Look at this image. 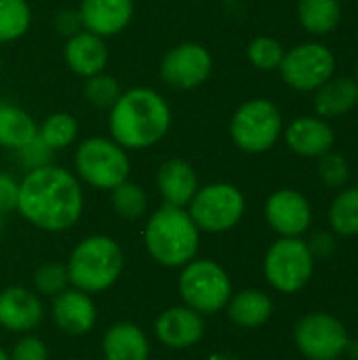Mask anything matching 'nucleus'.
Masks as SVG:
<instances>
[{
  "instance_id": "nucleus-1",
  "label": "nucleus",
  "mask_w": 358,
  "mask_h": 360,
  "mask_svg": "<svg viewBox=\"0 0 358 360\" xmlns=\"http://www.w3.org/2000/svg\"><path fill=\"white\" fill-rule=\"evenodd\" d=\"M17 211L30 226L42 232H65L82 217V184L74 173L57 165L25 171L19 181Z\"/></svg>"
},
{
  "instance_id": "nucleus-2",
  "label": "nucleus",
  "mask_w": 358,
  "mask_h": 360,
  "mask_svg": "<svg viewBox=\"0 0 358 360\" xmlns=\"http://www.w3.org/2000/svg\"><path fill=\"white\" fill-rule=\"evenodd\" d=\"M110 137L129 150H148L162 141L171 131V105L150 86H133L120 93L108 110Z\"/></svg>"
},
{
  "instance_id": "nucleus-3",
  "label": "nucleus",
  "mask_w": 358,
  "mask_h": 360,
  "mask_svg": "<svg viewBox=\"0 0 358 360\" xmlns=\"http://www.w3.org/2000/svg\"><path fill=\"white\" fill-rule=\"evenodd\" d=\"M143 245L148 255L162 268H184L198 253L200 230L188 209L162 205L146 221Z\"/></svg>"
},
{
  "instance_id": "nucleus-4",
  "label": "nucleus",
  "mask_w": 358,
  "mask_h": 360,
  "mask_svg": "<svg viewBox=\"0 0 358 360\" xmlns=\"http://www.w3.org/2000/svg\"><path fill=\"white\" fill-rule=\"evenodd\" d=\"M70 285L84 293H103L116 285L124 270V251L118 240L106 234L82 238L68 257Z\"/></svg>"
},
{
  "instance_id": "nucleus-5",
  "label": "nucleus",
  "mask_w": 358,
  "mask_h": 360,
  "mask_svg": "<svg viewBox=\"0 0 358 360\" xmlns=\"http://www.w3.org/2000/svg\"><path fill=\"white\" fill-rule=\"evenodd\" d=\"M74 171L80 184L93 190L112 192L129 179L131 158L112 137L93 135L78 143L74 152Z\"/></svg>"
},
{
  "instance_id": "nucleus-6",
  "label": "nucleus",
  "mask_w": 358,
  "mask_h": 360,
  "mask_svg": "<svg viewBox=\"0 0 358 360\" xmlns=\"http://www.w3.org/2000/svg\"><path fill=\"white\" fill-rule=\"evenodd\" d=\"M179 270L181 272L177 281V291L184 306L203 316L226 310L234 289L230 274L215 259L194 257Z\"/></svg>"
},
{
  "instance_id": "nucleus-7",
  "label": "nucleus",
  "mask_w": 358,
  "mask_h": 360,
  "mask_svg": "<svg viewBox=\"0 0 358 360\" xmlns=\"http://www.w3.org/2000/svg\"><path fill=\"white\" fill-rule=\"evenodd\" d=\"M230 139L245 154H264L283 135L281 110L264 97L241 103L230 118Z\"/></svg>"
},
{
  "instance_id": "nucleus-8",
  "label": "nucleus",
  "mask_w": 358,
  "mask_h": 360,
  "mask_svg": "<svg viewBox=\"0 0 358 360\" xmlns=\"http://www.w3.org/2000/svg\"><path fill=\"white\" fill-rule=\"evenodd\" d=\"M314 255L302 236H281L264 255L268 285L285 295L302 291L314 274Z\"/></svg>"
},
{
  "instance_id": "nucleus-9",
  "label": "nucleus",
  "mask_w": 358,
  "mask_h": 360,
  "mask_svg": "<svg viewBox=\"0 0 358 360\" xmlns=\"http://www.w3.org/2000/svg\"><path fill=\"white\" fill-rule=\"evenodd\" d=\"M186 209L200 232L224 234L241 224L247 200L234 184L213 181L198 188Z\"/></svg>"
},
{
  "instance_id": "nucleus-10",
  "label": "nucleus",
  "mask_w": 358,
  "mask_h": 360,
  "mask_svg": "<svg viewBox=\"0 0 358 360\" xmlns=\"http://www.w3.org/2000/svg\"><path fill=\"white\" fill-rule=\"evenodd\" d=\"M293 342L308 360H340L350 348L346 325L327 312L302 316L293 327Z\"/></svg>"
},
{
  "instance_id": "nucleus-11",
  "label": "nucleus",
  "mask_w": 358,
  "mask_h": 360,
  "mask_svg": "<svg viewBox=\"0 0 358 360\" xmlns=\"http://www.w3.org/2000/svg\"><path fill=\"white\" fill-rule=\"evenodd\" d=\"M283 80L295 91H317L335 72V55L321 42H302L285 51L281 63Z\"/></svg>"
},
{
  "instance_id": "nucleus-12",
  "label": "nucleus",
  "mask_w": 358,
  "mask_h": 360,
  "mask_svg": "<svg viewBox=\"0 0 358 360\" xmlns=\"http://www.w3.org/2000/svg\"><path fill=\"white\" fill-rule=\"evenodd\" d=\"M160 78L177 91H194L203 86L213 72V57L200 42H179L160 59Z\"/></svg>"
},
{
  "instance_id": "nucleus-13",
  "label": "nucleus",
  "mask_w": 358,
  "mask_h": 360,
  "mask_svg": "<svg viewBox=\"0 0 358 360\" xmlns=\"http://www.w3.org/2000/svg\"><path fill=\"white\" fill-rule=\"evenodd\" d=\"M264 215L279 236H302L312 226V207L308 198L291 188L272 192L266 200Z\"/></svg>"
},
{
  "instance_id": "nucleus-14",
  "label": "nucleus",
  "mask_w": 358,
  "mask_h": 360,
  "mask_svg": "<svg viewBox=\"0 0 358 360\" xmlns=\"http://www.w3.org/2000/svg\"><path fill=\"white\" fill-rule=\"evenodd\" d=\"M44 319L40 295L27 287H6L0 291V327L8 333H32Z\"/></svg>"
},
{
  "instance_id": "nucleus-15",
  "label": "nucleus",
  "mask_w": 358,
  "mask_h": 360,
  "mask_svg": "<svg viewBox=\"0 0 358 360\" xmlns=\"http://www.w3.org/2000/svg\"><path fill=\"white\" fill-rule=\"evenodd\" d=\"M158 342L171 350H188L205 338V316L188 306H171L154 323Z\"/></svg>"
},
{
  "instance_id": "nucleus-16",
  "label": "nucleus",
  "mask_w": 358,
  "mask_h": 360,
  "mask_svg": "<svg viewBox=\"0 0 358 360\" xmlns=\"http://www.w3.org/2000/svg\"><path fill=\"white\" fill-rule=\"evenodd\" d=\"M53 321L65 335L80 338L93 331L97 323V306L93 297L76 287H68L53 297Z\"/></svg>"
},
{
  "instance_id": "nucleus-17",
  "label": "nucleus",
  "mask_w": 358,
  "mask_h": 360,
  "mask_svg": "<svg viewBox=\"0 0 358 360\" xmlns=\"http://www.w3.org/2000/svg\"><path fill=\"white\" fill-rule=\"evenodd\" d=\"M78 13L82 19V27L106 40L129 27L135 15V2L133 0H80Z\"/></svg>"
},
{
  "instance_id": "nucleus-18",
  "label": "nucleus",
  "mask_w": 358,
  "mask_h": 360,
  "mask_svg": "<svg viewBox=\"0 0 358 360\" xmlns=\"http://www.w3.org/2000/svg\"><path fill=\"white\" fill-rule=\"evenodd\" d=\"M289 150L304 158H319L333 148L335 135L321 116H300L283 131Z\"/></svg>"
},
{
  "instance_id": "nucleus-19",
  "label": "nucleus",
  "mask_w": 358,
  "mask_h": 360,
  "mask_svg": "<svg viewBox=\"0 0 358 360\" xmlns=\"http://www.w3.org/2000/svg\"><path fill=\"white\" fill-rule=\"evenodd\" d=\"M108 59H110L108 44L101 36L82 30V32L65 38L63 61L72 74H76L80 78H89L99 72H106Z\"/></svg>"
},
{
  "instance_id": "nucleus-20",
  "label": "nucleus",
  "mask_w": 358,
  "mask_h": 360,
  "mask_svg": "<svg viewBox=\"0 0 358 360\" xmlns=\"http://www.w3.org/2000/svg\"><path fill=\"white\" fill-rule=\"evenodd\" d=\"M156 188L165 205L186 209L200 186H198V175L188 160L169 158L156 171Z\"/></svg>"
},
{
  "instance_id": "nucleus-21",
  "label": "nucleus",
  "mask_w": 358,
  "mask_h": 360,
  "mask_svg": "<svg viewBox=\"0 0 358 360\" xmlns=\"http://www.w3.org/2000/svg\"><path fill=\"white\" fill-rule=\"evenodd\" d=\"M101 354L103 360H150V340L139 325L120 321L103 333Z\"/></svg>"
},
{
  "instance_id": "nucleus-22",
  "label": "nucleus",
  "mask_w": 358,
  "mask_h": 360,
  "mask_svg": "<svg viewBox=\"0 0 358 360\" xmlns=\"http://www.w3.org/2000/svg\"><path fill=\"white\" fill-rule=\"evenodd\" d=\"M228 319L241 329H257L266 325L274 312L270 295L262 289H243L232 293L226 306Z\"/></svg>"
},
{
  "instance_id": "nucleus-23",
  "label": "nucleus",
  "mask_w": 358,
  "mask_h": 360,
  "mask_svg": "<svg viewBox=\"0 0 358 360\" xmlns=\"http://www.w3.org/2000/svg\"><path fill=\"white\" fill-rule=\"evenodd\" d=\"M358 103V82L354 78H331L317 89L314 110L321 118L348 114Z\"/></svg>"
},
{
  "instance_id": "nucleus-24",
  "label": "nucleus",
  "mask_w": 358,
  "mask_h": 360,
  "mask_svg": "<svg viewBox=\"0 0 358 360\" xmlns=\"http://www.w3.org/2000/svg\"><path fill=\"white\" fill-rule=\"evenodd\" d=\"M38 133L36 120L19 105L0 99V146L6 150H19Z\"/></svg>"
},
{
  "instance_id": "nucleus-25",
  "label": "nucleus",
  "mask_w": 358,
  "mask_h": 360,
  "mask_svg": "<svg viewBox=\"0 0 358 360\" xmlns=\"http://www.w3.org/2000/svg\"><path fill=\"white\" fill-rule=\"evenodd\" d=\"M340 0H298V19L302 27L314 36L333 32L340 23Z\"/></svg>"
},
{
  "instance_id": "nucleus-26",
  "label": "nucleus",
  "mask_w": 358,
  "mask_h": 360,
  "mask_svg": "<svg viewBox=\"0 0 358 360\" xmlns=\"http://www.w3.org/2000/svg\"><path fill=\"white\" fill-rule=\"evenodd\" d=\"M80 133V124L74 114L70 112H53L49 114L42 124L38 127V137L51 148V150H63L70 148Z\"/></svg>"
},
{
  "instance_id": "nucleus-27",
  "label": "nucleus",
  "mask_w": 358,
  "mask_h": 360,
  "mask_svg": "<svg viewBox=\"0 0 358 360\" xmlns=\"http://www.w3.org/2000/svg\"><path fill=\"white\" fill-rule=\"evenodd\" d=\"M329 226L340 236H358V188H344L333 198Z\"/></svg>"
},
{
  "instance_id": "nucleus-28",
  "label": "nucleus",
  "mask_w": 358,
  "mask_h": 360,
  "mask_svg": "<svg viewBox=\"0 0 358 360\" xmlns=\"http://www.w3.org/2000/svg\"><path fill=\"white\" fill-rule=\"evenodd\" d=\"M30 25L32 8L27 0H0V44L23 38Z\"/></svg>"
},
{
  "instance_id": "nucleus-29",
  "label": "nucleus",
  "mask_w": 358,
  "mask_h": 360,
  "mask_svg": "<svg viewBox=\"0 0 358 360\" xmlns=\"http://www.w3.org/2000/svg\"><path fill=\"white\" fill-rule=\"evenodd\" d=\"M110 202H112V209L118 217L122 219H139L146 215L148 211V194L146 190L135 184V181H122L120 186H116L112 192H110Z\"/></svg>"
},
{
  "instance_id": "nucleus-30",
  "label": "nucleus",
  "mask_w": 358,
  "mask_h": 360,
  "mask_svg": "<svg viewBox=\"0 0 358 360\" xmlns=\"http://www.w3.org/2000/svg\"><path fill=\"white\" fill-rule=\"evenodd\" d=\"M122 89H120V82L112 76V74H106V72H99L95 76H89L84 78V86H82V95L84 99L97 108V110H110L118 97H120Z\"/></svg>"
},
{
  "instance_id": "nucleus-31",
  "label": "nucleus",
  "mask_w": 358,
  "mask_h": 360,
  "mask_svg": "<svg viewBox=\"0 0 358 360\" xmlns=\"http://www.w3.org/2000/svg\"><path fill=\"white\" fill-rule=\"evenodd\" d=\"M285 57V46L272 36H257L247 46L249 63L260 72H274L281 68Z\"/></svg>"
},
{
  "instance_id": "nucleus-32",
  "label": "nucleus",
  "mask_w": 358,
  "mask_h": 360,
  "mask_svg": "<svg viewBox=\"0 0 358 360\" xmlns=\"http://www.w3.org/2000/svg\"><path fill=\"white\" fill-rule=\"evenodd\" d=\"M32 283H34V289H36L38 295L57 297L59 293H63L70 287L68 268H65V264L46 262V264H42V266L36 268Z\"/></svg>"
},
{
  "instance_id": "nucleus-33",
  "label": "nucleus",
  "mask_w": 358,
  "mask_h": 360,
  "mask_svg": "<svg viewBox=\"0 0 358 360\" xmlns=\"http://www.w3.org/2000/svg\"><path fill=\"white\" fill-rule=\"evenodd\" d=\"M317 173L327 188H344L350 177V165L342 154L329 150L323 156H319Z\"/></svg>"
},
{
  "instance_id": "nucleus-34",
  "label": "nucleus",
  "mask_w": 358,
  "mask_h": 360,
  "mask_svg": "<svg viewBox=\"0 0 358 360\" xmlns=\"http://www.w3.org/2000/svg\"><path fill=\"white\" fill-rule=\"evenodd\" d=\"M53 156H55V150H51L38 135L17 150V158L25 171H34V169L46 167V165H53Z\"/></svg>"
},
{
  "instance_id": "nucleus-35",
  "label": "nucleus",
  "mask_w": 358,
  "mask_h": 360,
  "mask_svg": "<svg viewBox=\"0 0 358 360\" xmlns=\"http://www.w3.org/2000/svg\"><path fill=\"white\" fill-rule=\"evenodd\" d=\"M11 360H51L49 354V346L34 333H25L19 335V340L15 342L11 354Z\"/></svg>"
},
{
  "instance_id": "nucleus-36",
  "label": "nucleus",
  "mask_w": 358,
  "mask_h": 360,
  "mask_svg": "<svg viewBox=\"0 0 358 360\" xmlns=\"http://www.w3.org/2000/svg\"><path fill=\"white\" fill-rule=\"evenodd\" d=\"M53 27L63 38H70V36H74V34L84 30L78 8H63V11H59L55 15V19H53Z\"/></svg>"
},
{
  "instance_id": "nucleus-37",
  "label": "nucleus",
  "mask_w": 358,
  "mask_h": 360,
  "mask_svg": "<svg viewBox=\"0 0 358 360\" xmlns=\"http://www.w3.org/2000/svg\"><path fill=\"white\" fill-rule=\"evenodd\" d=\"M17 198H19V181L8 173H0V215L17 211Z\"/></svg>"
},
{
  "instance_id": "nucleus-38",
  "label": "nucleus",
  "mask_w": 358,
  "mask_h": 360,
  "mask_svg": "<svg viewBox=\"0 0 358 360\" xmlns=\"http://www.w3.org/2000/svg\"><path fill=\"white\" fill-rule=\"evenodd\" d=\"M308 247H310V251H312V255H314V259H317V257H325V255L333 253V249H335V240H333V236H331V234H327V232H319V234L308 243Z\"/></svg>"
},
{
  "instance_id": "nucleus-39",
  "label": "nucleus",
  "mask_w": 358,
  "mask_h": 360,
  "mask_svg": "<svg viewBox=\"0 0 358 360\" xmlns=\"http://www.w3.org/2000/svg\"><path fill=\"white\" fill-rule=\"evenodd\" d=\"M0 360H11L8 359V352H4L2 348H0Z\"/></svg>"
},
{
  "instance_id": "nucleus-40",
  "label": "nucleus",
  "mask_w": 358,
  "mask_h": 360,
  "mask_svg": "<svg viewBox=\"0 0 358 360\" xmlns=\"http://www.w3.org/2000/svg\"><path fill=\"white\" fill-rule=\"evenodd\" d=\"M2 230H4V215H0V236H2Z\"/></svg>"
},
{
  "instance_id": "nucleus-41",
  "label": "nucleus",
  "mask_w": 358,
  "mask_h": 360,
  "mask_svg": "<svg viewBox=\"0 0 358 360\" xmlns=\"http://www.w3.org/2000/svg\"><path fill=\"white\" fill-rule=\"evenodd\" d=\"M0 70H2V55H0Z\"/></svg>"
},
{
  "instance_id": "nucleus-42",
  "label": "nucleus",
  "mask_w": 358,
  "mask_h": 360,
  "mask_svg": "<svg viewBox=\"0 0 358 360\" xmlns=\"http://www.w3.org/2000/svg\"><path fill=\"white\" fill-rule=\"evenodd\" d=\"M354 80H357V82H358V63H357V78H354Z\"/></svg>"
},
{
  "instance_id": "nucleus-43",
  "label": "nucleus",
  "mask_w": 358,
  "mask_h": 360,
  "mask_svg": "<svg viewBox=\"0 0 358 360\" xmlns=\"http://www.w3.org/2000/svg\"><path fill=\"white\" fill-rule=\"evenodd\" d=\"M65 360H84V359H65Z\"/></svg>"
}]
</instances>
